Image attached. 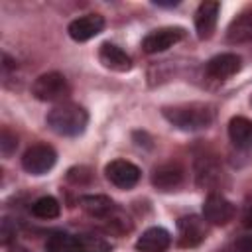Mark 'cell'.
<instances>
[{"label": "cell", "mask_w": 252, "mask_h": 252, "mask_svg": "<svg viewBox=\"0 0 252 252\" xmlns=\"http://www.w3.org/2000/svg\"><path fill=\"white\" fill-rule=\"evenodd\" d=\"M161 112L169 124L185 132H197L209 128L215 118V110L207 102H183V104L163 106Z\"/></svg>", "instance_id": "cell-1"}, {"label": "cell", "mask_w": 252, "mask_h": 252, "mask_svg": "<svg viewBox=\"0 0 252 252\" xmlns=\"http://www.w3.org/2000/svg\"><path fill=\"white\" fill-rule=\"evenodd\" d=\"M89 124V114L75 102H61L47 114V126L59 136H79Z\"/></svg>", "instance_id": "cell-2"}, {"label": "cell", "mask_w": 252, "mask_h": 252, "mask_svg": "<svg viewBox=\"0 0 252 252\" xmlns=\"http://www.w3.org/2000/svg\"><path fill=\"white\" fill-rule=\"evenodd\" d=\"M32 94L37 100H43V102H57V100L67 98V94H69V83H67L65 75H61L57 71H49V73L39 75L33 81Z\"/></svg>", "instance_id": "cell-3"}, {"label": "cell", "mask_w": 252, "mask_h": 252, "mask_svg": "<svg viewBox=\"0 0 252 252\" xmlns=\"http://www.w3.org/2000/svg\"><path fill=\"white\" fill-rule=\"evenodd\" d=\"M57 161V154L47 144H33L22 156V167L32 175L47 173Z\"/></svg>", "instance_id": "cell-4"}, {"label": "cell", "mask_w": 252, "mask_h": 252, "mask_svg": "<svg viewBox=\"0 0 252 252\" xmlns=\"http://www.w3.org/2000/svg\"><path fill=\"white\" fill-rule=\"evenodd\" d=\"M207 220L197 215H187L177 220V244L181 248H193L207 236Z\"/></svg>", "instance_id": "cell-5"}, {"label": "cell", "mask_w": 252, "mask_h": 252, "mask_svg": "<svg viewBox=\"0 0 252 252\" xmlns=\"http://www.w3.org/2000/svg\"><path fill=\"white\" fill-rule=\"evenodd\" d=\"M185 37V30L177 28V26H167V28H159L150 32L144 39H142V49L146 53H161L165 49H169L171 45H175L177 41H181Z\"/></svg>", "instance_id": "cell-6"}, {"label": "cell", "mask_w": 252, "mask_h": 252, "mask_svg": "<svg viewBox=\"0 0 252 252\" xmlns=\"http://www.w3.org/2000/svg\"><path fill=\"white\" fill-rule=\"evenodd\" d=\"M104 173H106V179L110 183H114L116 187H120V189L134 187L140 181V175H142L140 167L134 165L128 159H114V161H110L104 167Z\"/></svg>", "instance_id": "cell-7"}, {"label": "cell", "mask_w": 252, "mask_h": 252, "mask_svg": "<svg viewBox=\"0 0 252 252\" xmlns=\"http://www.w3.org/2000/svg\"><path fill=\"white\" fill-rule=\"evenodd\" d=\"M234 217V205L220 193H209L203 203V219L211 224H226Z\"/></svg>", "instance_id": "cell-8"}, {"label": "cell", "mask_w": 252, "mask_h": 252, "mask_svg": "<svg viewBox=\"0 0 252 252\" xmlns=\"http://www.w3.org/2000/svg\"><path fill=\"white\" fill-rule=\"evenodd\" d=\"M185 169L177 161H165L158 165L152 173V185L159 191H173L183 183Z\"/></svg>", "instance_id": "cell-9"}, {"label": "cell", "mask_w": 252, "mask_h": 252, "mask_svg": "<svg viewBox=\"0 0 252 252\" xmlns=\"http://www.w3.org/2000/svg\"><path fill=\"white\" fill-rule=\"evenodd\" d=\"M102 30H104V18L100 14H85L73 20L67 28L71 39L75 41H89L94 35H98Z\"/></svg>", "instance_id": "cell-10"}, {"label": "cell", "mask_w": 252, "mask_h": 252, "mask_svg": "<svg viewBox=\"0 0 252 252\" xmlns=\"http://www.w3.org/2000/svg\"><path fill=\"white\" fill-rule=\"evenodd\" d=\"M240 67H242V59L236 53H220V55H215L213 59L207 61L205 71L211 79L226 81L232 75H236L240 71Z\"/></svg>", "instance_id": "cell-11"}, {"label": "cell", "mask_w": 252, "mask_h": 252, "mask_svg": "<svg viewBox=\"0 0 252 252\" xmlns=\"http://www.w3.org/2000/svg\"><path fill=\"white\" fill-rule=\"evenodd\" d=\"M219 10H220V4L215 0H205L199 4L195 12V30L199 39H209L213 35L219 20Z\"/></svg>", "instance_id": "cell-12"}, {"label": "cell", "mask_w": 252, "mask_h": 252, "mask_svg": "<svg viewBox=\"0 0 252 252\" xmlns=\"http://www.w3.org/2000/svg\"><path fill=\"white\" fill-rule=\"evenodd\" d=\"M98 61L110 69V71H118V73H126L132 69V59L114 43L110 41H104L100 47H98Z\"/></svg>", "instance_id": "cell-13"}, {"label": "cell", "mask_w": 252, "mask_h": 252, "mask_svg": "<svg viewBox=\"0 0 252 252\" xmlns=\"http://www.w3.org/2000/svg\"><path fill=\"white\" fill-rule=\"evenodd\" d=\"M171 246V234L161 226H152L142 232L136 240V250L140 252H165Z\"/></svg>", "instance_id": "cell-14"}, {"label": "cell", "mask_w": 252, "mask_h": 252, "mask_svg": "<svg viewBox=\"0 0 252 252\" xmlns=\"http://www.w3.org/2000/svg\"><path fill=\"white\" fill-rule=\"evenodd\" d=\"M228 43H246L252 41V8L242 10L226 28Z\"/></svg>", "instance_id": "cell-15"}, {"label": "cell", "mask_w": 252, "mask_h": 252, "mask_svg": "<svg viewBox=\"0 0 252 252\" xmlns=\"http://www.w3.org/2000/svg\"><path fill=\"white\" fill-rule=\"evenodd\" d=\"M195 177L201 187H215L220 183L222 169L211 156H201L195 161Z\"/></svg>", "instance_id": "cell-16"}, {"label": "cell", "mask_w": 252, "mask_h": 252, "mask_svg": "<svg viewBox=\"0 0 252 252\" xmlns=\"http://www.w3.org/2000/svg\"><path fill=\"white\" fill-rule=\"evenodd\" d=\"M228 138L240 150H252V120L234 116L228 122Z\"/></svg>", "instance_id": "cell-17"}, {"label": "cell", "mask_w": 252, "mask_h": 252, "mask_svg": "<svg viewBox=\"0 0 252 252\" xmlns=\"http://www.w3.org/2000/svg\"><path fill=\"white\" fill-rule=\"evenodd\" d=\"M83 211H87L91 217L96 219H108L112 213H116V205L106 195H83L79 199Z\"/></svg>", "instance_id": "cell-18"}, {"label": "cell", "mask_w": 252, "mask_h": 252, "mask_svg": "<svg viewBox=\"0 0 252 252\" xmlns=\"http://www.w3.org/2000/svg\"><path fill=\"white\" fill-rule=\"evenodd\" d=\"M45 252H79L77 234L53 232L45 242Z\"/></svg>", "instance_id": "cell-19"}, {"label": "cell", "mask_w": 252, "mask_h": 252, "mask_svg": "<svg viewBox=\"0 0 252 252\" xmlns=\"http://www.w3.org/2000/svg\"><path fill=\"white\" fill-rule=\"evenodd\" d=\"M32 213H33V217H37V219H55V217H59L61 207H59V201H57L55 197L45 195V197H39V199L32 205Z\"/></svg>", "instance_id": "cell-20"}, {"label": "cell", "mask_w": 252, "mask_h": 252, "mask_svg": "<svg viewBox=\"0 0 252 252\" xmlns=\"http://www.w3.org/2000/svg\"><path fill=\"white\" fill-rule=\"evenodd\" d=\"M79 240V252H110L112 246L94 234H77Z\"/></svg>", "instance_id": "cell-21"}, {"label": "cell", "mask_w": 252, "mask_h": 252, "mask_svg": "<svg viewBox=\"0 0 252 252\" xmlns=\"http://www.w3.org/2000/svg\"><path fill=\"white\" fill-rule=\"evenodd\" d=\"M18 146V138L16 134H12L8 128H2V134H0V150L4 156H10Z\"/></svg>", "instance_id": "cell-22"}, {"label": "cell", "mask_w": 252, "mask_h": 252, "mask_svg": "<svg viewBox=\"0 0 252 252\" xmlns=\"http://www.w3.org/2000/svg\"><path fill=\"white\" fill-rule=\"evenodd\" d=\"M224 252H252V236H238L234 238Z\"/></svg>", "instance_id": "cell-23"}, {"label": "cell", "mask_w": 252, "mask_h": 252, "mask_svg": "<svg viewBox=\"0 0 252 252\" xmlns=\"http://www.w3.org/2000/svg\"><path fill=\"white\" fill-rule=\"evenodd\" d=\"M67 179H69L71 183L83 185V183H87V181L91 179V171H89L87 167H73V169L67 171Z\"/></svg>", "instance_id": "cell-24"}, {"label": "cell", "mask_w": 252, "mask_h": 252, "mask_svg": "<svg viewBox=\"0 0 252 252\" xmlns=\"http://www.w3.org/2000/svg\"><path fill=\"white\" fill-rule=\"evenodd\" d=\"M154 4H156V6H165V8H171V6H177L179 2H177V0H175V2H161V0H156Z\"/></svg>", "instance_id": "cell-25"}, {"label": "cell", "mask_w": 252, "mask_h": 252, "mask_svg": "<svg viewBox=\"0 0 252 252\" xmlns=\"http://www.w3.org/2000/svg\"><path fill=\"white\" fill-rule=\"evenodd\" d=\"M244 224H246V226H250V228H252V211H250V213H248V215H246V217H244Z\"/></svg>", "instance_id": "cell-26"}, {"label": "cell", "mask_w": 252, "mask_h": 252, "mask_svg": "<svg viewBox=\"0 0 252 252\" xmlns=\"http://www.w3.org/2000/svg\"><path fill=\"white\" fill-rule=\"evenodd\" d=\"M12 252H28V250H26V248H14Z\"/></svg>", "instance_id": "cell-27"}]
</instances>
